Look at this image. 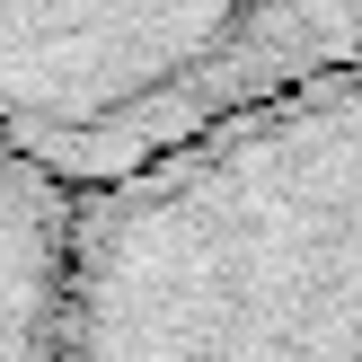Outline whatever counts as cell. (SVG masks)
Listing matches in <instances>:
<instances>
[{"mask_svg": "<svg viewBox=\"0 0 362 362\" xmlns=\"http://www.w3.org/2000/svg\"><path fill=\"white\" fill-rule=\"evenodd\" d=\"M53 362H362V53L88 186Z\"/></svg>", "mask_w": 362, "mask_h": 362, "instance_id": "cell-1", "label": "cell"}, {"mask_svg": "<svg viewBox=\"0 0 362 362\" xmlns=\"http://www.w3.org/2000/svg\"><path fill=\"white\" fill-rule=\"evenodd\" d=\"M345 53L362 0H0V124L88 194Z\"/></svg>", "mask_w": 362, "mask_h": 362, "instance_id": "cell-2", "label": "cell"}, {"mask_svg": "<svg viewBox=\"0 0 362 362\" xmlns=\"http://www.w3.org/2000/svg\"><path fill=\"white\" fill-rule=\"evenodd\" d=\"M80 194L0 124V362H53Z\"/></svg>", "mask_w": 362, "mask_h": 362, "instance_id": "cell-3", "label": "cell"}]
</instances>
